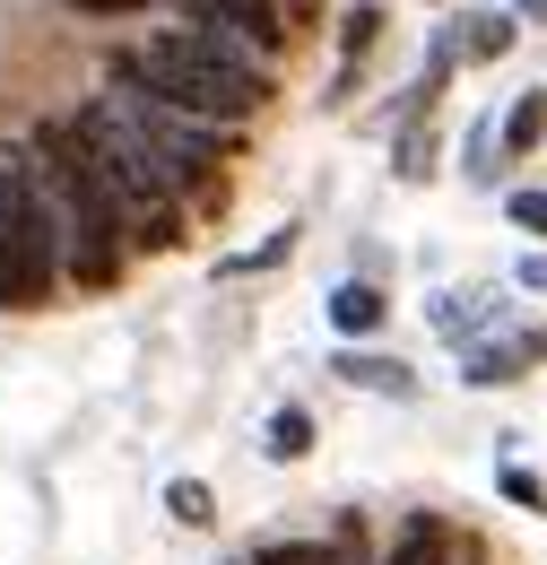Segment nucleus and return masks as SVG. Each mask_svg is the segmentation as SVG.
I'll return each instance as SVG.
<instances>
[{"instance_id": "obj_3", "label": "nucleus", "mask_w": 547, "mask_h": 565, "mask_svg": "<svg viewBox=\"0 0 547 565\" xmlns=\"http://www.w3.org/2000/svg\"><path fill=\"white\" fill-rule=\"evenodd\" d=\"M69 244L26 157H0V313H35L62 279Z\"/></svg>"}, {"instance_id": "obj_13", "label": "nucleus", "mask_w": 547, "mask_h": 565, "mask_svg": "<svg viewBox=\"0 0 547 565\" xmlns=\"http://www.w3.org/2000/svg\"><path fill=\"white\" fill-rule=\"evenodd\" d=\"M374 35H383V9H374V0H365V9H347V26H340V44H347V71H356V53H365Z\"/></svg>"}, {"instance_id": "obj_1", "label": "nucleus", "mask_w": 547, "mask_h": 565, "mask_svg": "<svg viewBox=\"0 0 547 565\" xmlns=\"http://www.w3.org/2000/svg\"><path fill=\"white\" fill-rule=\"evenodd\" d=\"M114 87L122 96H139V105H165V114H192V122H208V131H226V122H244V114H261V71L235 53V44H217V35H148V44H122L114 53Z\"/></svg>"}, {"instance_id": "obj_12", "label": "nucleus", "mask_w": 547, "mask_h": 565, "mask_svg": "<svg viewBox=\"0 0 547 565\" xmlns=\"http://www.w3.org/2000/svg\"><path fill=\"white\" fill-rule=\"evenodd\" d=\"M165 513H174V522H192V531H208V522H217V504H208L201 479H174V488H165Z\"/></svg>"}, {"instance_id": "obj_2", "label": "nucleus", "mask_w": 547, "mask_h": 565, "mask_svg": "<svg viewBox=\"0 0 547 565\" xmlns=\"http://www.w3.org/2000/svg\"><path fill=\"white\" fill-rule=\"evenodd\" d=\"M26 166H35V183H44V201L62 217V244H69V279L87 287H114L122 279V192H114V174H105V157L96 140L78 131V114H53L35 148H26Z\"/></svg>"}, {"instance_id": "obj_17", "label": "nucleus", "mask_w": 547, "mask_h": 565, "mask_svg": "<svg viewBox=\"0 0 547 565\" xmlns=\"http://www.w3.org/2000/svg\"><path fill=\"white\" fill-rule=\"evenodd\" d=\"M522 279H530V287H547V253H539V262H522Z\"/></svg>"}, {"instance_id": "obj_15", "label": "nucleus", "mask_w": 547, "mask_h": 565, "mask_svg": "<svg viewBox=\"0 0 547 565\" xmlns=\"http://www.w3.org/2000/svg\"><path fill=\"white\" fill-rule=\"evenodd\" d=\"M513 226H530L547 244V192H513Z\"/></svg>"}, {"instance_id": "obj_14", "label": "nucleus", "mask_w": 547, "mask_h": 565, "mask_svg": "<svg viewBox=\"0 0 547 565\" xmlns=\"http://www.w3.org/2000/svg\"><path fill=\"white\" fill-rule=\"evenodd\" d=\"M495 488L513 495V504H522V513H547V488H539V479H530V470H504V479H495Z\"/></svg>"}, {"instance_id": "obj_4", "label": "nucleus", "mask_w": 547, "mask_h": 565, "mask_svg": "<svg viewBox=\"0 0 547 565\" xmlns=\"http://www.w3.org/2000/svg\"><path fill=\"white\" fill-rule=\"evenodd\" d=\"M78 131L96 140L105 157V174H114V192H122V217L139 226V244H183V217H174V183H165V166H157V148L139 140L131 105L122 96H96V105H78Z\"/></svg>"}, {"instance_id": "obj_5", "label": "nucleus", "mask_w": 547, "mask_h": 565, "mask_svg": "<svg viewBox=\"0 0 547 565\" xmlns=\"http://www.w3.org/2000/svg\"><path fill=\"white\" fill-rule=\"evenodd\" d=\"M183 18H201V35H217V44H253V53H270L287 35L270 18V0H183Z\"/></svg>"}, {"instance_id": "obj_9", "label": "nucleus", "mask_w": 547, "mask_h": 565, "mask_svg": "<svg viewBox=\"0 0 547 565\" xmlns=\"http://www.w3.org/2000/svg\"><path fill=\"white\" fill-rule=\"evenodd\" d=\"M539 140H547V87H522V96H513V114H504V148H522V157H530Z\"/></svg>"}, {"instance_id": "obj_11", "label": "nucleus", "mask_w": 547, "mask_h": 565, "mask_svg": "<svg viewBox=\"0 0 547 565\" xmlns=\"http://www.w3.org/2000/svg\"><path fill=\"white\" fill-rule=\"evenodd\" d=\"M461 53H470V62H495V53H513V18H504V9H479V18L461 26Z\"/></svg>"}, {"instance_id": "obj_10", "label": "nucleus", "mask_w": 547, "mask_h": 565, "mask_svg": "<svg viewBox=\"0 0 547 565\" xmlns=\"http://www.w3.org/2000/svg\"><path fill=\"white\" fill-rule=\"evenodd\" d=\"M261 444H270V461H304V452H313V418L287 401V409H270V435H261Z\"/></svg>"}, {"instance_id": "obj_7", "label": "nucleus", "mask_w": 547, "mask_h": 565, "mask_svg": "<svg viewBox=\"0 0 547 565\" xmlns=\"http://www.w3.org/2000/svg\"><path fill=\"white\" fill-rule=\"evenodd\" d=\"M340 383H356V392H392V401H409V392H417L409 365H392V356H365V349H347V356H340Z\"/></svg>"}, {"instance_id": "obj_6", "label": "nucleus", "mask_w": 547, "mask_h": 565, "mask_svg": "<svg viewBox=\"0 0 547 565\" xmlns=\"http://www.w3.org/2000/svg\"><path fill=\"white\" fill-rule=\"evenodd\" d=\"M383 313H392V296L365 279H347L340 296H331V331H347V340H365V331H383Z\"/></svg>"}, {"instance_id": "obj_8", "label": "nucleus", "mask_w": 547, "mask_h": 565, "mask_svg": "<svg viewBox=\"0 0 547 565\" xmlns=\"http://www.w3.org/2000/svg\"><path fill=\"white\" fill-rule=\"evenodd\" d=\"M443 557H452V531H443L435 513H417L409 531L392 540V557H383V565H443Z\"/></svg>"}, {"instance_id": "obj_18", "label": "nucleus", "mask_w": 547, "mask_h": 565, "mask_svg": "<svg viewBox=\"0 0 547 565\" xmlns=\"http://www.w3.org/2000/svg\"><path fill=\"white\" fill-rule=\"evenodd\" d=\"M522 18H547V0H522Z\"/></svg>"}, {"instance_id": "obj_16", "label": "nucleus", "mask_w": 547, "mask_h": 565, "mask_svg": "<svg viewBox=\"0 0 547 565\" xmlns=\"http://www.w3.org/2000/svg\"><path fill=\"white\" fill-rule=\"evenodd\" d=\"M69 9H87V18H131V9H148V0H69Z\"/></svg>"}]
</instances>
